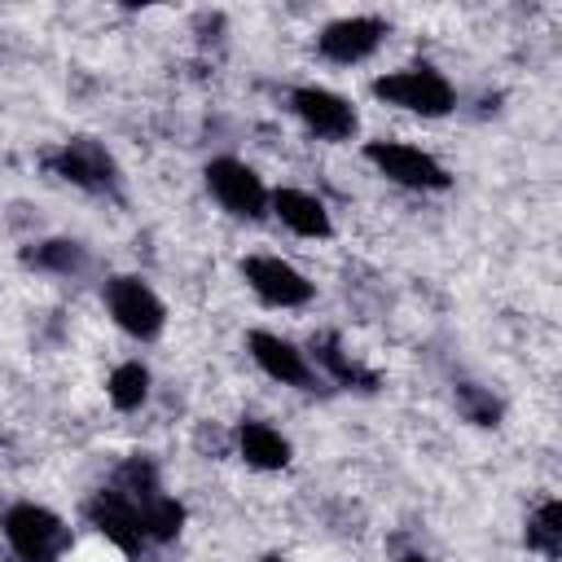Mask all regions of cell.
Instances as JSON below:
<instances>
[{"label": "cell", "instance_id": "6da1fadb", "mask_svg": "<svg viewBox=\"0 0 562 562\" xmlns=\"http://www.w3.org/2000/svg\"><path fill=\"white\" fill-rule=\"evenodd\" d=\"M373 97L400 105V110H413V114H426V119H439L457 105V92L452 83L435 70V66H404V70H391L382 79H373Z\"/></svg>", "mask_w": 562, "mask_h": 562}, {"label": "cell", "instance_id": "7a4b0ae2", "mask_svg": "<svg viewBox=\"0 0 562 562\" xmlns=\"http://www.w3.org/2000/svg\"><path fill=\"white\" fill-rule=\"evenodd\" d=\"M4 536L18 553V562H57V553L66 549V522L57 514H48L44 505H13L4 514Z\"/></svg>", "mask_w": 562, "mask_h": 562}, {"label": "cell", "instance_id": "3957f363", "mask_svg": "<svg viewBox=\"0 0 562 562\" xmlns=\"http://www.w3.org/2000/svg\"><path fill=\"white\" fill-rule=\"evenodd\" d=\"M105 307L114 316L119 329H127L132 338H158L167 325V307L162 299L140 281V277H114L105 285Z\"/></svg>", "mask_w": 562, "mask_h": 562}, {"label": "cell", "instance_id": "277c9868", "mask_svg": "<svg viewBox=\"0 0 562 562\" xmlns=\"http://www.w3.org/2000/svg\"><path fill=\"white\" fill-rule=\"evenodd\" d=\"M364 158L395 184H408V189H448V171L439 158H430L426 149L417 145H404V140H369L364 145Z\"/></svg>", "mask_w": 562, "mask_h": 562}, {"label": "cell", "instance_id": "5b68a950", "mask_svg": "<svg viewBox=\"0 0 562 562\" xmlns=\"http://www.w3.org/2000/svg\"><path fill=\"white\" fill-rule=\"evenodd\" d=\"M48 167H53L61 180H70V184H79V189H88V193H114V189H119V167H114V158L105 154V145L88 140V136H75V140H66L61 149H53V154H48Z\"/></svg>", "mask_w": 562, "mask_h": 562}, {"label": "cell", "instance_id": "8992f818", "mask_svg": "<svg viewBox=\"0 0 562 562\" xmlns=\"http://www.w3.org/2000/svg\"><path fill=\"white\" fill-rule=\"evenodd\" d=\"M206 189L215 193V202H220L224 211H233V215H241V220H259L263 206H268L263 180H259L246 162H237V158H215V162H206Z\"/></svg>", "mask_w": 562, "mask_h": 562}, {"label": "cell", "instance_id": "52a82bcc", "mask_svg": "<svg viewBox=\"0 0 562 562\" xmlns=\"http://www.w3.org/2000/svg\"><path fill=\"white\" fill-rule=\"evenodd\" d=\"M241 277L272 307H299V303L312 299V281L294 263H285L277 255H250V259H241Z\"/></svg>", "mask_w": 562, "mask_h": 562}, {"label": "cell", "instance_id": "ba28073f", "mask_svg": "<svg viewBox=\"0 0 562 562\" xmlns=\"http://www.w3.org/2000/svg\"><path fill=\"white\" fill-rule=\"evenodd\" d=\"M290 105L307 123V132H316L321 140H351L356 136V110H351V101H342L329 88H294Z\"/></svg>", "mask_w": 562, "mask_h": 562}, {"label": "cell", "instance_id": "9c48e42d", "mask_svg": "<svg viewBox=\"0 0 562 562\" xmlns=\"http://www.w3.org/2000/svg\"><path fill=\"white\" fill-rule=\"evenodd\" d=\"M382 35H386L382 18H338L321 31L316 48H321V57H329L338 66H351V61H364L382 44Z\"/></svg>", "mask_w": 562, "mask_h": 562}, {"label": "cell", "instance_id": "30bf717a", "mask_svg": "<svg viewBox=\"0 0 562 562\" xmlns=\"http://www.w3.org/2000/svg\"><path fill=\"white\" fill-rule=\"evenodd\" d=\"M88 518H92V527L105 536V544H114L119 553H136V549H140V540H145V527H140V509H136L127 496H119L114 487L92 496V505H88Z\"/></svg>", "mask_w": 562, "mask_h": 562}, {"label": "cell", "instance_id": "8fae6325", "mask_svg": "<svg viewBox=\"0 0 562 562\" xmlns=\"http://www.w3.org/2000/svg\"><path fill=\"white\" fill-rule=\"evenodd\" d=\"M246 347H250L255 364H259L268 378L285 382V386H307V382H312V369H307V360H303V351H299L294 342H285V338H277V334H268V329H255V334L246 338Z\"/></svg>", "mask_w": 562, "mask_h": 562}, {"label": "cell", "instance_id": "7c38bea8", "mask_svg": "<svg viewBox=\"0 0 562 562\" xmlns=\"http://www.w3.org/2000/svg\"><path fill=\"white\" fill-rule=\"evenodd\" d=\"M272 211H277L281 224L294 228L299 237H329V233H334L325 202L312 198V193H303V189H277V193H272Z\"/></svg>", "mask_w": 562, "mask_h": 562}, {"label": "cell", "instance_id": "4fadbf2b", "mask_svg": "<svg viewBox=\"0 0 562 562\" xmlns=\"http://www.w3.org/2000/svg\"><path fill=\"white\" fill-rule=\"evenodd\" d=\"M237 448H241L246 465H255V470H281V465H290V439L281 430L263 426V422H241Z\"/></svg>", "mask_w": 562, "mask_h": 562}, {"label": "cell", "instance_id": "5bb4252c", "mask_svg": "<svg viewBox=\"0 0 562 562\" xmlns=\"http://www.w3.org/2000/svg\"><path fill=\"white\" fill-rule=\"evenodd\" d=\"M312 351H316V360L342 382V386H360V391H373L378 386V373H369V369H360L342 347H338V338L334 334H321V338H312Z\"/></svg>", "mask_w": 562, "mask_h": 562}, {"label": "cell", "instance_id": "9a60e30c", "mask_svg": "<svg viewBox=\"0 0 562 562\" xmlns=\"http://www.w3.org/2000/svg\"><path fill=\"white\" fill-rule=\"evenodd\" d=\"M105 391H110V404H114V408L132 413V408H140L145 395H149V369L136 364V360H127V364H119V369L110 373Z\"/></svg>", "mask_w": 562, "mask_h": 562}, {"label": "cell", "instance_id": "2e32d148", "mask_svg": "<svg viewBox=\"0 0 562 562\" xmlns=\"http://www.w3.org/2000/svg\"><path fill=\"white\" fill-rule=\"evenodd\" d=\"M22 259H26V263H35V268H44V272H61V277H70V272H79V268L88 263L83 246H79V241H66V237L40 241V246H35V250H26Z\"/></svg>", "mask_w": 562, "mask_h": 562}, {"label": "cell", "instance_id": "e0dca14e", "mask_svg": "<svg viewBox=\"0 0 562 562\" xmlns=\"http://www.w3.org/2000/svg\"><path fill=\"white\" fill-rule=\"evenodd\" d=\"M140 527H145V536H149V540H176V536H180V527H184V505L158 492L154 501H145V505H140Z\"/></svg>", "mask_w": 562, "mask_h": 562}, {"label": "cell", "instance_id": "ac0fdd59", "mask_svg": "<svg viewBox=\"0 0 562 562\" xmlns=\"http://www.w3.org/2000/svg\"><path fill=\"white\" fill-rule=\"evenodd\" d=\"M527 549L544 553V558H558L562 553V505L558 501H544L531 522H527Z\"/></svg>", "mask_w": 562, "mask_h": 562}, {"label": "cell", "instance_id": "d6986e66", "mask_svg": "<svg viewBox=\"0 0 562 562\" xmlns=\"http://www.w3.org/2000/svg\"><path fill=\"white\" fill-rule=\"evenodd\" d=\"M457 408H461V417L474 422V426H496V422H501V400H496L492 391L474 386V382H461V386H457Z\"/></svg>", "mask_w": 562, "mask_h": 562}, {"label": "cell", "instance_id": "ffe728a7", "mask_svg": "<svg viewBox=\"0 0 562 562\" xmlns=\"http://www.w3.org/2000/svg\"><path fill=\"white\" fill-rule=\"evenodd\" d=\"M400 562H430L426 553H408V558H400Z\"/></svg>", "mask_w": 562, "mask_h": 562}, {"label": "cell", "instance_id": "44dd1931", "mask_svg": "<svg viewBox=\"0 0 562 562\" xmlns=\"http://www.w3.org/2000/svg\"><path fill=\"white\" fill-rule=\"evenodd\" d=\"M263 562H285V558H277V553H268V558H263Z\"/></svg>", "mask_w": 562, "mask_h": 562}]
</instances>
